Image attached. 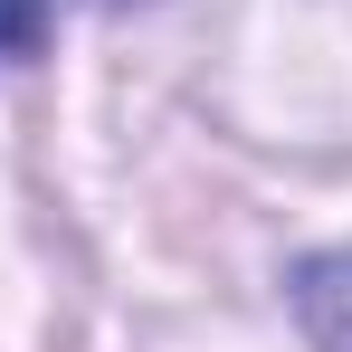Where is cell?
Listing matches in <instances>:
<instances>
[{
  "label": "cell",
  "instance_id": "1",
  "mask_svg": "<svg viewBox=\"0 0 352 352\" xmlns=\"http://www.w3.org/2000/svg\"><path fill=\"white\" fill-rule=\"evenodd\" d=\"M295 314L324 352H352V257H314L295 276Z\"/></svg>",
  "mask_w": 352,
  "mask_h": 352
},
{
  "label": "cell",
  "instance_id": "2",
  "mask_svg": "<svg viewBox=\"0 0 352 352\" xmlns=\"http://www.w3.org/2000/svg\"><path fill=\"white\" fill-rule=\"evenodd\" d=\"M38 38H48V0H0V67L38 58Z\"/></svg>",
  "mask_w": 352,
  "mask_h": 352
}]
</instances>
